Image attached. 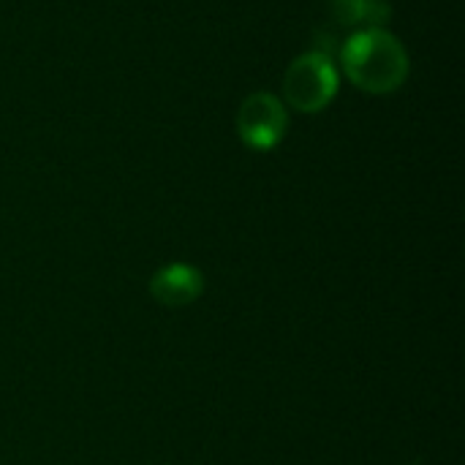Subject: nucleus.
<instances>
[{
	"label": "nucleus",
	"mask_w": 465,
	"mask_h": 465,
	"mask_svg": "<svg viewBox=\"0 0 465 465\" xmlns=\"http://www.w3.org/2000/svg\"><path fill=\"white\" fill-rule=\"evenodd\" d=\"M346 76L365 93H392L409 79V52L384 27L357 30L341 52Z\"/></svg>",
	"instance_id": "1"
},
{
	"label": "nucleus",
	"mask_w": 465,
	"mask_h": 465,
	"mask_svg": "<svg viewBox=\"0 0 465 465\" xmlns=\"http://www.w3.org/2000/svg\"><path fill=\"white\" fill-rule=\"evenodd\" d=\"M286 123H289L286 106L272 93L248 95L240 106V114H237L240 139L251 150H259V153L281 144V139L286 136Z\"/></svg>",
	"instance_id": "3"
},
{
	"label": "nucleus",
	"mask_w": 465,
	"mask_h": 465,
	"mask_svg": "<svg viewBox=\"0 0 465 465\" xmlns=\"http://www.w3.org/2000/svg\"><path fill=\"white\" fill-rule=\"evenodd\" d=\"M338 93V68L330 54L308 52L297 57L283 76L286 104L297 112H322Z\"/></svg>",
	"instance_id": "2"
},
{
	"label": "nucleus",
	"mask_w": 465,
	"mask_h": 465,
	"mask_svg": "<svg viewBox=\"0 0 465 465\" xmlns=\"http://www.w3.org/2000/svg\"><path fill=\"white\" fill-rule=\"evenodd\" d=\"M150 294L163 308H185L204 294V275L185 262L166 264L150 278Z\"/></svg>",
	"instance_id": "4"
},
{
	"label": "nucleus",
	"mask_w": 465,
	"mask_h": 465,
	"mask_svg": "<svg viewBox=\"0 0 465 465\" xmlns=\"http://www.w3.org/2000/svg\"><path fill=\"white\" fill-rule=\"evenodd\" d=\"M332 16L346 27H381L390 19L387 0H330Z\"/></svg>",
	"instance_id": "5"
}]
</instances>
